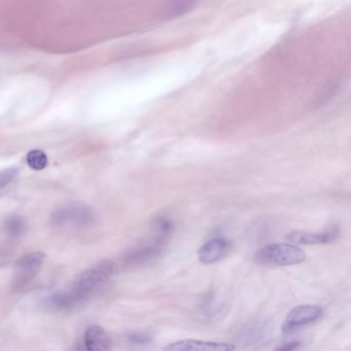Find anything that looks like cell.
<instances>
[{
    "instance_id": "4",
    "label": "cell",
    "mask_w": 351,
    "mask_h": 351,
    "mask_svg": "<svg viewBox=\"0 0 351 351\" xmlns=\"http://www.w3.org/2000/svg\"><path fill=\"white\" fill-rule=\"evenodd\" d=\"M45 258L46 256L42 252H32L22 256L16 263L14 287L20 289L27 285L40 272Z\"/></svg>"
},
{
    "instance_id": "14",
    "label": "cell",
    "mask_w": 351,
    "mask_h": 351,
    "mask_svg": "<svg viewBox=\"0 0 351 351\" xmlns=\"http://www.w3.org/2000/svg\"><path fill=\"white\" fill-rule=\"evenodd\" d=\"M18 172H19V170L15 167L8 168V169L3 170L1 172V176H0V189L3 190V189L10 186L17 178Z\"/></svg>"
},
{
    "instance_id": "1",
    "label": "cell",
    "mask_w": 351,
    "mask_h": 351,
    "mask_svg": "<svg viewBox=\"0 0 351 351\" xmlns=\"http://www.w3.org/2000/svg\"><path fill=\"white\" fill-rule=\"evenodd\" d=\"M117 271L118 268L114 262L102 261L96 263L82 271L69 287L84 303L87 304L98 291H101L110 282V279L116 275Z\"/></svg>"
},
{
    "instance_id": "5",
    "label": "cell",
    "mask_w": 351,
    "mask_h": 351,
    "mask_svg": "<svg viewBox=\"0 0 351 351\" xmlns=\"http://www.w3.org/2000/svg\"><path fill=\"white\" fill-rule=\"evenodd\" d=\"M164 252V241L154 239L149 243L132 248L123 256V265L127 268H138L157 261Z\"/></svg>"
},
{
    "instance_id": "8",
    "label": "cell",
    "mask_w": 351,
    "mask_h": 351,
    "mask_svg": "<svg viewBox=\"0 0 351 351\" xmlns=\"http://www.w3.org/2000/svg\"><path fill=\"white\" fill-rule=\"evenodd\" d=\"M236 349L235 345L230 343L210 342V341L195 340L186 339L171 343L164 347V350H209V351H229Z\"/></svg>"
},
{
    "instance_id": "6",
    "label": "cell",
    "mask_w": 351,
    "mask_h": 351,
    "mask_svg": "<svg viewBox=\"0 0 351 351\" xmlns=\"http://www.w3.org/2000/svg\"><path fill=\"white\" fill-rule=\"evenodd\" d=\"M322 309L316 305H300L293 308L283 322V334L289 335L295 332L298 328L307 326L311 322H315L322 316Z\"/></svg>"
},
{
    "instance_id": "12",
    "label": "cell",
    "mask_w": 351,
    "mask_h": 351,
    "mask_svg": "<svg viewBox=\"0 0 351 351\" xmlns=\"http://www.w3.org/2000/svg\"><path fill=\"white\" fill-rule=\"evenodd\" d=\"M152 229H153L154 236H155L156 239L165 241L166 238L169 237L172 232H173L174 223L169 217H165V215L158 217L154 221Z\"/></svg>"
},
{
    "instance_id": "15",
    "label": "cell",
    "mask_w": 351,
    "mask_h": 351,
    "mask_svg": "<svg viewBox=\"0 0 351 351\" xmlns=\"http://www.w3.org/2000/svg\"><path fill=\"white\" fill-rule=\"evenodd\" d=\"M128 341L131 344L147 345L151 343L152 339L149 335L143 332H132L128 335Z\"/></svg>"
},
{
    "instance_id": "10",
    "label": "cell",
    "mask_w": 351,
    "mask_h": 351,
    "mask_svg": "<svg viewBox=\"0 0 351 351\" xmlns=\"http://www.w3.org/2000/svg\"><path fill=\"white\" fill-rule=\"evenodd\" d=\"M84 348L90 351L108 350L112 341L108 332L100 326H90L84 334Z\"/></svg>"
},
{
    "instance_id": "11",
    "label": "cell",
    "mask_w": 351,
    "mask_h": 351,
    "mask_svg": "<svg viewBox=\"0 0 351 351\" xmlns=\"http://www.w3.org/2000/svg\"><path fill=\"white\" fill-rule=\"evenodd\" d=\"M26 221L20 215H12L5 221V231L12 239H18L22 237L26 231Z\"/></svg>"
},
{
    "instance_id": "13",
    "label": "cell",
    "mask_w": 351,
    "mask_h": 351,
    "mask_svg": "<svg viewBox=\"0 0 351 351\" xmlns=\"http://www.w3.org/2000/svg\"><path fill=\"white\" fill-rule=\"evenodd\" d=\"M26 162L32 170L42 171L48 166V157L42 149H32L27 154Z\"/></svg>"
},
{
    "instance_id": "9",
    "label": "cell",
    "mask_w": 351,
    "mask_h": 351,
    "mask_svg": "<svg viewBox=\"0 0 351 351\" xmlns=\"http://www.w3.org/2000/svg\"><path fill=\"white\" fill-rule=\"evenodd\" d=\"M229 243L223 237H215L205 242L198 250V258L204 265H211L221 260L228 252Z\"/></svg>"
},
{
    "instance_id": "7",
    "label": "cell",
    "mask_w": 351,
    "mask_h": 351,
    "mask_svg": "<svg viewBox=\"0 0 351 351\" xmlns=\"http://www.w3.org/2000/svg\"><path fill=\"white\" fill-rule=\"evenodd\" d=\"M337 228L326 230L322 233H307V232L293 231L287 234V240L289 243L297 245H314V244H326L335 241L338 237Z\"/></svg>"
},
{
    "instance_id": "3",
    "label": "cell",
    "mask_w": 351,
    "mask_h": 351,
    "mask_svg": "<svg viewBox=\"0 0 351 351\" xmlns=\"http://www.w3.org/2000/svg\"><path fill=\"white\" fill-rule=\"evenodd\" d=\"M254 258L261 266H293L303 263L306 254L297 244L276 243L261 248Z\"/></svg>"
},
{
    "instance_id": "16",
    "label": "cell",
    "mask_w": 351,
    "mask_h": 351,
    "mask_svg": "<svg viewBox=\"0 0 351 351\" xmlns=\"http://www.w3.org/2000/svg\"><path fill=\"white\" fill-rule=\"evenodd\" d=\"M298 347V342H289L287 343V345H282V346L278 347L279 350H291V349H295Z\"/></svg>"
},
{
    "instance_id": "2",
    "label": "cell",
    "mask_w": 351,
    "mask_h": 351,
    "mask_svg": "<svg viewBox=\"0 0 351 351\" xmlns=\"http://www.w3.org/2000/svg\"><path fill=\"white\" fill-rule=\"evenodd\" d=\"M95 219V213L87 205L66 203L53 213L51 223L60 231L80 232L91 228Z\"/></svg>"
}]
</instances>
